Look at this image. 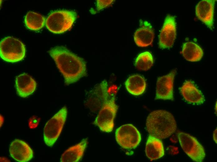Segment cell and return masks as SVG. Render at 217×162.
Listing matches in <instances>:
<instances>
[{
  "label": "cell",
  "instance_id": "6da1fadb",
  "mask_svg": "<svg viewBox=\"0 0 217 162\" xmlns=\"http://www.w3.org/2000/svg\"><path fill=\"white\" fill-rule=\"evenodd\" d=\"M48 52L63 76L66 85L75 83L87 75L84 60L65 47L55 46Z\"/></svg>",
  "mask_w": 217,
  "mask_h": 162
},
{
  "label": "cell",
  "instance_id": "7a4b0ae2",
  "mask_svg": "<svg viewBox=\"0 0 217 162\" xmlns=\"http://www.w3.org/2000/svg\"><path fill=\"white\" fill-rule=\"evenodd\" d=\"M146 126L150 135L160 139L169 137L176 131L177 128L173 115L164 110L151 112L147 118Z\"/></svg>",
  "mask_w": 217,
  "mask_h": 162
},
{
  "label": "cell",
  "instance_id": "3957f363",
  "mask_svg": "<svg viewBox=\"0 0 217 162\" xmlns=\"http://www.w3.org/2000/svg\"><path fill=\"white\" fill-rule=\"evenodd\" d=\"M77 17V13L74 11H54L46 18V26L49 31L54 34H61L71 28Z\"/></svg>",
  "mask_w": 217,
  "mask_h": 162
},
{
  "label": "cell",
  "instance_id": "277c9868",
  "mask_svg": "<svg viewBox=\"0 0 217 162\" xmlns=\"http://www.w3.org/2000/svg\"><path fill=\"white\" fill-rule=\"evenodd\" d=\"M26 52L24 44L14 37H6L0 41V57L6 62L15 63L22 60L25 56Z\"/></svg>",
  "mask_w": 217,
  "mask_h": 162
},
{
  "label": "cell",
  "instance_id": "5b68a950",
  "mask_svg": "<svg viewBox=\"0 0 217 162\" xmlns=\"http://www.w3.org/2000/svg\"><path fill=\"white\" fill-rule=\"evenodd\" d=\"M67 109L62 107L46 124L43 129V139L45 144L52 146L59 137L66 121Z\"/></svg>",
  "mask_w": 217,
  "mask_h": 162
},
{
  "label": "cell",
  "instance_id": "8992f818",
  "mask_svg": "<svg viewBox=\"0 0 217 162\" xmlns=\"http://www.w3.org/2000/svg\"><path fill=\"white\" fill-rule=\"evenodd\" d=\"M118 108L115 103V97H112L107 100L99 110L94 124L102 131L111 132L114 127V120Z\"/></svg>",
  "mask_w": 217,
  "mask_h": 162
},
{
  "label": "cell",
  "instance_id": "52a82bcc",
  "mask_svg": "<svg viewBox=\"0 0 217 162\" xmlns=\"http://www.w3.org/2000/svg\"><path fill=\"white\" fill-rule=\"evenodd\" d=\"M115 137L118 144L126 149H135L141 140L140 132L132 124H125L119 127L116 130Z\"/></svg>",
  "mask_w": 217,
  "mask_h": 162
},
{
  "label": "cell",
  "instance_id": "ba28073f",
  "mask_svg": "<svg viewBox=\"0 0 217 162\" xmlns=\"http://www.w3.org/2000/svg\"><path fill=\"white\" fill-rule=\"evenodd\" d=\"M178 137L181 146L187 155L194 161H203L205 155V150L195 137L181 131L178 133Z\"/></svg>",
  "mask_w": 217,
  "mask_h": 162
},
{
  "label": "cell",
  "instance_id": "9c48e42d",
  "mask_svg": "<svg viewBox=\"0 0 217 162\" xmlns=\"http://www.w3.org/2000/svg\"><path fill=\"white\" fill-rule=\"evenodd\" d=\"M108 84L104 80L97 84L89 93L86 101V105L93 112L100 109L108 99Z\"/></svg>",
  "mask_w": 217,
  "mask_h": 162
},
{
  "label": "cell",
  "instance_id": "30bf717a",
  "mask_svg": "<svg viewBox=\"0 0 217 162\" xmlns=\"http://www.w3.org/2000/svg\"><path fill=\"white\" fill-rule=\"evenodd\" d=\"M176 23L173 16L167 15L165 18L159 37V46L162 49L173 46L176 37Z\"/></svg>",
  "mask_w": 217,
  "mask_h": 162
},
{
  "label": "cell",
  "instance_id": "8fae6325",
  "mask_svg": "<svg viewBox=\"0 0 217 162\" xmlns=\"http://www.w3.org/2000/svg\"><path fill=\"white\" fill-rule=\"evenodd\" d=\"M176 69L158 78L156 87L155 99L173 100V84Z\"/></svg>",
  "mask_w": 217,
  "mask_h": 162
},
{
  "label": "cell",
  "instance_id": "7c38bea8",
  "mask_svg": "<svg viewBox=\"0 0 217 162\" xmlns=\"http://www.w3.org/2000/svg\"><path fill=\"white\" fill-rule=\"evenodd\" d=\"M9 152L13 159L19 162H28L33 156L31 147L25 142L19 139H15L11 143Z\"/></svg>",
  "mask_w": 217,
  "mask_h": 162
},
{
  "label": "cell",
  "instance_id": "4fadbf2b",
  "mask_svg": "<svg viewBox=\"0 0 217 162\" xmlns=\"http://www.w3.org/2000/svg\"><path fill=\"white\" fill-rule=\"evenodd\" d=\"M216 1L202 0L195 7V14L197 18L211 30L214 28V14Z\"/></svg>",
  "mask_w": 217,
  "mask_h": 162
},
{
  "label": "cell",
  "instance_id": "5bb4252c",
  "mask_svg": "<svg viewBox=\"0 0 217 162\" xmlns=\"http://www.w3.org/2000/svg\"><path fill=\"white\" fill-rule=\"evenodd\" d=\"M140 26L135 31L134 39L136 44L138 46L145 47L152 44L154 32L150 23L147 21H141Z\"/></svg>",
  "mask_w": 217,
  "mask_h": 162
},
{
  "label": "cell",
  "instance_id": "9a60e30c",
  "mask_svg": "<svg viewBox=\"0 0 217 162\" xmlns=\"http://www.w3.org/2000/svg\"><path fill=\"white\" fill-rule=\"evenodd\" d=\"M36 86L35 80L26 73L20 74L16 78L17 92L21 97L26 98L31 95L35 91Z\"/></svg>",
  "mask_w": 217,
  "mask_h": 162
},
{
  "label": "cell",
  "instance_id": "2e32d148",
  "mask_svg": "<svg viewBox=\"0 0 217 162\" xmlns=\"http://www.w3.org/2000/svg\"><path fill=\"white\" fill-rule=\"evenodd\" d=\"M180 89L183 97L188 103L200 105L204 102L205 98L202 93L191 81H186Z\"/></svg>",
  "mask_w": 217,
  "mask_h": 162
},
{
  "label": "cell",
  "instance_id": "e0dca14e",
  "mask_svg": "<svg viewBox=\"0 0 217 162\" xmlns=\"http://www.w3.org/2000/svg\"><path fill=\"white\" fill-rule=\"evenodd\" d=\"M88 139H83L80 143L66 150L62 155L61 162H77L82 158L88 144Z\"/></svg>",
  "mask_w": 217,
  "mask_h": 162
},
{
  "label": "cell",
  "instance_id": "ac0fdd59",
  "mask_svg": "<svg viewBox=\"0 0 217 162\" xmlns=\"http://www.w3.org/2000/svg\"><path fill=\"white\" fill-rule=\"evenodd\" d=\"M145 153L147 156L151 160L163 156L164 150L162 141L160 139L150 135L146 144Z\"/></svg>",
  "mask_w": 217,
  "mask_h": 162
},
{
  "label": "cell",
  "instance_id": "d6986e66",
  "mask_svg": "<svg viewBox=\"0 0 217 162\" xmlns=\"http://www.w3.org/2000/svg\"><path fill=\"white\" fill-rule=\"evenodd\" d=\"M125 87L131 94L139 96L145 92L146 83L145 79L139 74H134L130 76L125 82Z\"/></svg>",
  "mask_w": 217,
  "mask_h": 162
},
{
  "label": "cell",
  "instance_id": "ffe728a7",
  "mask_svg": "<svg viewBox=\"0 0 217 162\" xmlns=\"http://www.w3.org/2000/svg\"><path fill=\"white\" fill-rule=\"evenodd\" d=\"M182 53L186 60L191 62L200 61L202 57L203 51L197 44L192 42H187L183 44Z\"/></svg>",
  "mask_w": 217,
  "mask_h": 162
},
{
  "label": "cell",
  "instance_id": "44dd1931",
  "mask_svg": "<svg viewBox=\"0 0 217 162\" xmlns=\"http://www.w3.org/2000/svg\"><path fill=\"white\" fill-rule=\"evenodd\" d=\"M45 17L42 15L32 11L28 12L24 18V23L28 29L38 31L42 29L46 23Z\"/></svg>",
  "mask_w": 217,
  "mask_h": 162
},
{
  "label": "cell",
  "instance_id": "7402d4cb",
  "mask_svg": "<svg viewBox=\"0 0 217 162\" xmlns=\"http://www.w3.org/2000/svg\"><path fill=\"white\" fill-rule=\"evenodd\" d=\"M153 63L152 55L150 52L145 51L138 55L135 60L134 65L139 70L147 71L151 68Z\"/></svg>",
  "mask_w": 217,
  "mask_h": 162
},
{
  "label": "cell",
  "instance_id": "603a6c76",
  "mask_svg": "<svg viewBox=\"0 0 217 162\" xmlns=\"http://www.w3.org/2000/svg\"><path fill=\"white\" fill-rule=\"evenodd\" d=\"M97 8L99 11L111 5L114 0H97Z\"/></svg>",
  "mask_w": 217,
  "mask_h": 162
},
{
  "label": "cell",
  "instance_id": "cb8c5ba5",
  "mask_svg": "<svg viewBox=\"0 0 217 162\" xmlns=\"http://www.w3.org/2000/svg\"><path fill=\"white\" fill-rule=\"evenodd\" d=\"M40 118L37 116H33L29 120L28 126L30 129H34L36 127L40 122Z\"/></svg>",
  "mask_w": 217,
  "mask_h": 162
},
{
  "label": "cell",
  "instance_id": "d4e9b609",
  "mask_svg": "<svg viewBox=\"0 0 217 162\" xmlns=\"http://www.w3.org/2000/svg\"><path fill=\"white\" fill-rule=\"evenodd\" d=\"M213 138L215 142L217 143V129L214 131L213 134Z\"/></svg>",
  "mask_w": 217,
  "mask_h": 162
}]
</instances>
